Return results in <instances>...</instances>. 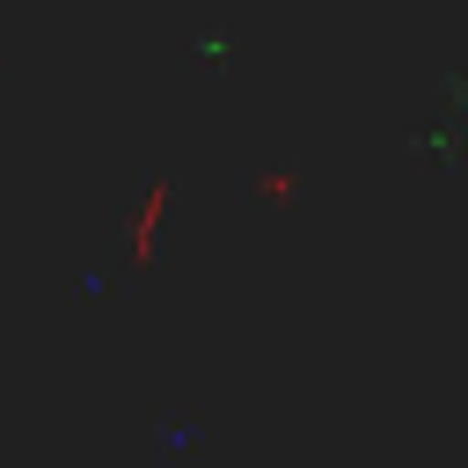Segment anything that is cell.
Wrapping results in <instances>:
<instances>
[{"instance_id":"cell-1","label":"cell","mask_w":468,"mask_h":468,"mask_svg":"<svg viewBox=\"0 0 468 468\" xmlns=\"http://www.w3.org/2000/svg\"><path fill=\"white\" fill-rule=\"evenodd\" d=\"M205 446H212V439H205L190 417H168V410H161V453H154V461H168V453H176V461H197Z\"/></svg>"}]
</instances>
